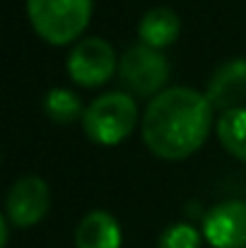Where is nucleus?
I'll use <instances>...</instances> for the list:
<instances>
[{"label": "nucleus", "mask_w": 246, "mask_h": 248, "mask_svg": "<svg viewBox=\"0 0 246 248\" xmlns=\"http://www.w3.org/2000/svg\"><path fill=\"white\" fill-rule=\"evenodd\" d=\"M217 135H220V142L222 147L237 157L246 162V108H232V111H225L222 118L217 121Z\"/></svg>", "instance_id": "nucleus-11"}, {"label": "nucleus", "mask_w": 246, "mask_h": 248, "mask_svg": "<svg viewBox=\"0 0 246 248\" xmlns=\"http://www.w3.org/2000/svg\"><path fill=\"white\" fill-rule=\"evenodd\" d=\"M32 27L49 44H70L80 36L92 15V0H27Z\"/></svg>", "instance_id": "nucleus-3"}, {"label": "nucleus", "mask_w": 246, "mask_h": 248, "mask_svg": "<svg viewBox=\"0 0 246 248\" xmlns=\"http://www.w3.org/2000/svg\"><path fill=\"white\" fill-rule=\"evenodd\" d=\"M208 101L213 108H239L237 104L246 99V58L230 61L215 70L208 82Z\"/></svg>", "instance_id": "nucleus-8"}, {"label": "nucleus", "mask_w": 246, "mask_h": 248, "mask_svg": "<svg viewBox=\"0 0 246 248\" xmlns=\"http://www.w3.org/2000/svg\"><path fill=\"white\" fill-rule=\"evenodd\" d=\"M179 29H181V22H179V15L174 10H169V7H152L140 19L138 34H140L145 46L160 51V48L176 41Z\"/></svg>", "instance_id": "nucleus-10"}, {"label": "nucleus", "mask_w": 246, "mask_h": 248, "mask_svg": "<svg viewBox=\"0 0 246 248\" xmlns=\"http://www.w3.org/2000/svg\"><path fill=\"white\" fill-rule=\"evenodd\" d=\"M203 234L215 248H246V200H225L203 219Z\"/></svg>", "instance_id": "nucleus-7"}, {"label": "nucleus", "mask_w": 246, "mask_h": 248, "mask_svg": "<svg viewBox=\"0 0 246 248\" xmlns=\"http://www.w3.org/2000/svg\"><path fill=\"white\" fill-rule=\"evenodd\" d=\"M5 241H7V219H0V246L5 248Z\"/></svg>", "instance_id": "nucleus-14"}, {"label": "nucleus", "mask_w": 246, "mask_h": 248, "mask_svg": "<svg viewBox=\"0 0 246 248\" xmlns=\"http://www.w3.org/2000/svg\"><path fill=\"white\" fill-rule=\"evenodd\" d=\"M75 248H121V227L104 210H92L75 229Z\"/></svg>", "instance_id": "nucleus-9"}, {"label": "nucleus", "mask_w": 246, "mask_h": 248, "mask_svg": "<svg viewBox=\"0 0 246 248\" xmlns=\"http://www.w3.org/2000/svg\"><path fill=\"white\" fill-rule=\"evenodd\" d=\"M51 205V190L44 178L24 176L12 183L7 193V217L15 227H32L41 222Z\"/></svg>", "instance_id": "nucleus-6"}, {"label": "nucleus", "mask_w": 246, "mask_h": 248, "mask_svg": "<svg viewBox=\"0 0 246 248\" xmlns=\"http://www.w3.org/2000/svg\"><path fill=\"white\" fill-rule=\"evenodd\" d=\"M118 73L128 89H133L140 96H148V94H155L166 82L169 63L157 48L135 44L123 53V58L118 63Z\"/></svg>", "instance_id": "nucleus-4"}, {"label": "nucleus", "mask_w": 246, "mask_h": 248, "mask_svg": "<svg viewBox=\"0 0 246 248\" xmlns=\"http://www.w3.org/2000/svg\"><path fill=\"white\" fill-rule=\"evenodd\" d=\"M213 106L205 94L188 87H171L157 94L143 118V140L162 159H183L208 138Z\"/></svg>", "instance_id": "nucleus-1"}, {"label": "nucleus", "mask_w": 246, "mask_h": 248, "mask_svg": "<svg viewBox=\"0 0 246 248\" xmlns=\"http://www.w3.org/2000/svg\"><path fill=\"white\" fill-rule=\"evenodd\" d=\"M44 111L56 123H73L82 111L80 96L70 89H51L44 99Z\"/></svg>", "instance_id": "nucleus-12"}, {"label": "nucleus", "mask_w": 246, "mask_h": 248, "mask_svg": "<svg viewBox=\"0 0 246 248\" xmlns=\"http://www.w3.org/2000/svg\"><path fill=\"white\" fill-rule=\"evenodd\" d=\"M138 121V104L123 92H106L94 99L82 113V128L92 142L118 145L123 142Z\"/></svg>", "instance_id": "nucleus-2"}, {"label": "nucleus", "mask_w": 246, "mask_h": 248, "mask_svg": "<svg viewBox=\"0 0 246 248\" xmlns=\"http://www.w3.org/2000/svg\"><path fill=\"white\" fill-rule=\"evenodd\" d=\"M157 248H200V236L191 224H171L162 232Z\"/></svg>", "instance_id": "nucleus-13"}, {"label": "nucleus", "mask_w": 246, "mask_h": 248, "mask_svg": "<svg viewBox=\"0 0 246 248\" xmlns=\"http://www.w3.org/2000/svg\"><path fill=\"white\" fill-rule=\"evenodd\" d=\"M116 70V53L109 41L89 36L80 41L68 58V73L82 87H99L109 82Z\"/></svg>", "instance_id": "nucleus-5"}]
</instances>
